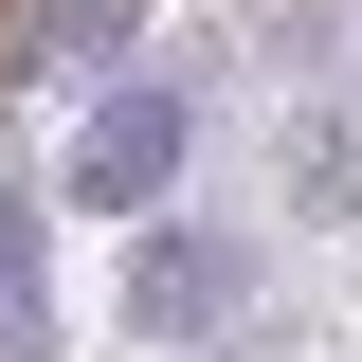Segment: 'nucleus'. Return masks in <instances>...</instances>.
<instances>
[{"instance_id": "1", "label": "nucleus", "mask_w": 362, "mask_h": 362, "mask_svg": "<svg viewBox=\"0 0 362 362\" xmlns=\"http://www.w3.org/2000/svg\"><path fill=\"white\" fill-rule=\"evenodd\" d=\"M127 344H235V308H254V254L235 235H181V218H127Z\"/></svg>"}, {"instance_id": "2", "label": "nucleus", "mask_w": 362, "mask_h": 362, "mask_svg": "<svg viewBox=\"0 0 362 362\" xmlns=\"http://www.w3.org/2000/svg\"><path fill=\"white\" fill-rule=\"evenodd\" d=\"M181 145H199V109H181L163 73L90 90V127H73V199H90V218H145V199L181 181Z\"/></svg>"}, {"instance_id": "3", "label": "nucleus", "mask_w": 362, "mask_h": 362, "mask_svg": "<svg viewBox=\"0 0 362 362\" xmlns=\"http://www.w3.org/2000/svg\"><path fill=\"white\" fill-rule=\"evenodd\" d=\"M362 199V127H290V218H344Z\"/></svg>"}, {"instance_id": "4", "label": "nucleus", "mask_w": 362, "mask_h": 362, "mask_svg": "<svg viewBox=\"0 0 362 362\" xmlns=\"http://www.w3.org/2000/svg\"><path fill=\"white\" fill-rule=\"evenodd\" d=\"M37 326V199H0V344Z\"/></svg>"}]
</instances>
